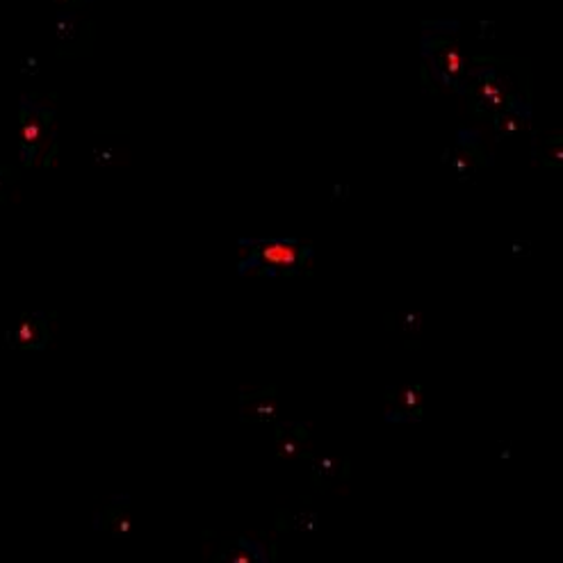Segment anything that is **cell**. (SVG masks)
Returning <instances> with one entry per match:
<instances>
[{"mask_svg":"<svg viewBox=\"0 0 563 563\" xmlns=\"http://www.w3.org/2000/svg\"><path fill=\"white\" fill-rule=\"evenodd\" d=\"M55 97L44 93H21L19 126L21 151L19 158L25 167H53L57 161V126H55Z\"/></svg>","mask_w":563,"mask_h":563,"instance_id":"cell-1","label":"cell"},{"mask_svg":"<svg viewBox=\"0 0 563 563\" xmlns=\"http://www.w3.org/2000/svg\"><path fill=\"white\" fill-rule=\"evenodd\" d=\"M55 312H33V316H25L16 327L5 331V345L10 350H23V352H35L46 350L55 335Z\"/></svg>","mask_w":563,"mask_h":563,"instance_id":"cell-2","label":"cell"},{"mask_svg":"<svg viewBox=\"0 0 563 563\" xmlns=\"http://www.w3.org/2000/svg\"><path fill=\"white\" fill-rule=\"evenodd\" d=\"M57 51L62 57H80L91 51L93 23L80 10H59L57 14Z\"/></svg>","mask_w":563,"mask_h":563,"instance_id":"cell-3","label":"cell"},{"mask_svg":"<svg viewBox=\"0 0 563 563\" xmlns=\"http://www.w3.org/2000/svg\"><path fill=\"white\" fill-rule=\"evenodd\" d=\"M19 172L14 167H0V203L19 199Z\"/></svg>","mask_w":563,"mask_h":563,"instance_id":"cell-4","label":"cell"},{"mask_svg":"<svg viewBox=\"0 0 563 563\" xmlns=\"http://www.w3.org/2000/svg\"><path fill=\"white\" fill-rule=\"evenodd\" d=\"M85 3H89V0H55L57 10H80Z\"/></svg>","mask_w":563,"mask_h":563,"instance_id":"cell-5","label":"cell"}]
</instances>
